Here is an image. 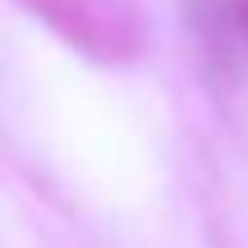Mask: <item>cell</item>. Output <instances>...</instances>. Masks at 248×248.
<instances>
[{
	"label": "cell",
	"mask_w": 248,
	"mask_h": 248,
	"mask_svg": "<svg viewBox=\"0 0 248 248\" xmlns=\"http://www.w3.org/2000/svg\"><path fill=\"white\" fill-rule=\"evenodd\" d=\"M18 5L97 64H129L147 46L142 0H18Z\"/></svg>",
	"instance_id": "1"
},
{
	"label": "cell",
	"mask_w": 248,
	"mask_h": 248,
	"mask_svg": "<svg viewBox=\"0 0 248 248\" xmlns=\"http://www.w3.org/2000/svg\"><path fill=\"white\" fill-rule=\"evenodd\" d=\"M234 14H239V28H244V37H248V0H234Z\"/></svg>",
	"instance_id": "2"
}]
</instances>
